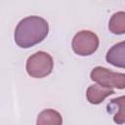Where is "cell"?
<instances>
[{
	"mask_svg": "<svg viewBox=\"0 0 125 125\" xmlns=\"http://www.w3.org/2000/svg\"><path fill=\"white\" fill-rule=\"evenodd\" d=\"M49 31L48 22L37 16H30L21 20L15 30V42L21 48H30L47 36Z\"/></svg>",
	"mask_w": 125,
	"mask_h": 125,
	"instance_id": "6da1fadb",
	"label": "cell"
},
{
	"mask_svg": "<svg viewBox=\"0 0 125 125\" xmlns=\"http://www.w3.org/2000/svg\"><path fill=\"white\" fill-rule=\"evenodd\" d=\"M54 67L52 57L45 52H37L30 56L26 62V71L34 78H42L49 75Z\"/></svg>",
	"mask_w": 125,
	"mask_h": 125,
	"instance_id": "7a4b0ae2",
	"label": "cell"
},
{
	"mask_svg": "<svg viewBox=\"0 0 125 125\" xmlns=\"http://www.w3.org/2000/svg\"><path fill=\"white\" fill-rule=\"evenodd\" d=\"M91 79L97 84L107 88L124 89L125 74L121 72H113L105 67L97 66L91 71Z\"/></svg>",
	"mask_w": 125,
	"mask_h": 125,
	"instance_id": "3957f363",
	"label": "cell"
},
{
	"mask_svg": "<svg viewBox=\"0 0 125 125\" xmlns=\"http://www.w3.org/2000/svg\"><path fill=\"white\" fill-rule=\"evenodd\" d=\"M99 47L98 36L89 30H82L75 34L72 40V49L79 56H89Z\"/></svg>",
	"mask_w": 125,
	"mask_h": 125,
	"instance_id": "277c9868",
	"label": "cell"
},
{
	"mask_svg": "<svg viewBox=\"0 0 125 125\" xmlns=\"http://www.w3.org/2000/svg\"><path fill=\"white\" fill-rule=\"evenodd\" d=\"M112 94H114L113 89L104 87L99 84H94V85H91L87 89L86 96H87V100L90 104H98L102 103L106 97H108Z\"/></svg>",
	"mask_w": 125,
	"mask_h": 125,
	"instance_id": "5b68a950",
	"label": "cell"
},
{
	"mask_svg": "<svg viewBox=\"0 0 125 125\" xmlns=\"http://www.w3.org/2000/svg\"><path fill=\"white\" fill-rule=\"evenodd\" d=\"M106 61L117 67H125V43L121 41L111 47L106 54Z\"/></svg>",
	"mask_w": 125,
	"mask_h": 125,
	"instance_id": "8992f818",
	"label": "cell"
},
{
	"mask_svg": "<svg viewBox=\"0 0 125 125\" xmlns=\"http://www.w3.org/2000/svg\"><path fill=\"white\" fill-rule=\"evenodd\" d=\"M62 123V118L61 114L54 109L43 110L37 118L38 125H61Z\"/></svg>",
	"mask_w": 125,
	"mask_h": 125,
	"instance_id": "52a82bcc",
	"label": "cell"
},
{
	"mask_svg": "<svg viewBox=\"0 0 125 125\" xmlns=\"http://www.w3.org/2000/svg\"><path fill=\"white\" fill-rule=\"evenodd\" d=\"M108 28L114 34H123L125 32V13H115L109 21Z\"/></svg>",
	"mask_w": 125,
	"mask_h": 125,
	"instance_id": "ba28073f",
	"label": "cell"
},
{
	"mask_svg": "<svg viewBox=\"0 0 125 125\" xmlns=\"http://www.w3.org/2000/svg\"><path fill=\"white\" fill-rule=\"evenodd\" d=\"M108 107H112L117 109V112L114 114L113 120L115 123L123 124L125 122V100L124 97L121 96L117 99H114L108 104Z\"/></svg>",
	"mask_w": 125,
	"mask_h": 125,
	"instance_id": "9c48e42d",
	"label": "cell"
}]
</instances>
